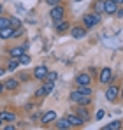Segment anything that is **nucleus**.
Returning a JSON list of instances; mask_svg holds the SVG:
<instances>
[{
  "instance_id": "obj_1",
  "label": "nucleus",
  "mask_w": 123,
  "mask_h": 130,
  "mask_svg": "<svg viewBox=\"0 0 123 130\" xmlns=\"http://www.w3.org/2000/svg\"><path fill=\"white\" fill-rule=\"evenodd\" d=\"M70 102L72 104H76V106H90L91 104V97H88V95H83L79 93L78 90H74V91H70Z\"/></svg>"
},
{
  "instance_id": "obj_2",
  "label": "nucleus",
  "mask_w": 123,
  "mask_h": 130,
  "mask_svg": "<svg viewBox=\"0 0 123 130\" xmlns=\"http://www.w3.org/2000/svg\"><path fill=\"white\" fill-rule=\"evenodd\" d=\"M83 25H84L86 30H90V28L100 25V14H97V12H86V14L83 16Z\"/></svg>"
},
{
  "instance_id": "obj_3",
  "label": "nucleus",
  "mask_w": 123,
  "mask_h": 130,
  "mask_svg": "<svg viewBox=\"0 0 123 130\" xmlns=\"http://www.w3.org/2000/svg\"><path fill=\"white\" fill-rule=\"evenodd\" d=\"M49 16H51V20H53L55 23L60 21V20H63V16H65V7H63L62 4L53 5V7H51V11H49Z\"/></svg>"
},
{
  "instance_id": "obj_4",
  "label": "nucleus",
  "mask_w": 123,
  "mask_h": 130,
  "mask_svg": "<svg viewBox=\"0 0 123 130\" xmlns=\"http://www.w3.org/2000/svg\"><path fill=\"white\" fill-rule=\"evenodd\" d=\"M91 83H93V77L88 72H81V74L76 76V85L78 86H91Z\"/></svg>"
},
{
  "instance_id": "obj_5",
  "label": "nucleus",
  "mask_w": 123,
  "mask_h": 130,
  "mask_svg": "<svg viewBox=\"0 0 123 130\" xmlns=\"http://www.w3.org/2000/svg\"><path fill=\"white\" fill-rule=\"evenodd\" d=\"M111 79H113V70H111V67H102V70H100V74H99V83H100V85H109Z\"/></svg>"
},
{
  "instance_id": "obj_6",
  "label": "nucleus",
  "mask_w": 123,
  "mask_h": 130,
  "mask_svg": "<svg viewBox=\"0 0 123 130\" xmlns=\"http://www.w3.org/2000/svg\"><path fill=\"white\" fill-rule=\"evenodd\" d=\"M118 97H120V88L116 86V85H111L109 83V88L105 90V100L107 102H114Z\"/></svg>"
},
{
  "instance_id": "obj_7",
  "label": "nucleus",
  "mask_w": 123,
  "mask_h": 130,
  "mask_svg": "<svg viewBox=\"0 0 123 130\" xmlns=\"http://www.w3.org/2000/svg\"><path fill=\"white\" fill-rule=\"evenodd\" d=\"M74 114H78V116L81 118L84 123L91 120V114H90V109H88V106H76V109H74Z\"/></svg>"
},
{
  "instance_id": "obj_8",
  "label": "nucleus",
  "mask_w": 123,
  "mask_h": 130,
  "mask_svg": "<svg viewBox=\"0 0 123 130\" xmlns=\"http://www.w3.org/2000/svg\"><path fill=\"white\" fill-rule=\"evenodd\" d=\"M0 118H2V121H4V123H14V121L18 120L16 112H14V111H9V109L0 111Z\"/></svg>"
},
{
  "instance_id": "obj_9",
  "label": "nucleus",
  "mask_w": 123,
  "mask_h": 130,
  "mask_svg": "<svg viewBox=\"0 0 123 130\" xmlns=\"http://www.w3.org/2000/svg\"><path fill=\"white\" fill-rule=\"evenodd\" d=\"M48 72H49V69H48L46 65H37V67L34 69V77H35L37 81H44L46 76H48Z\"/></svg>"
},
{
  "instance_id": "obj_10",
  "label": "nucleus",
  "mask_w": 123,
  "mask_h": 130,
  "mask_svg": "<svg viewBox=\"0 0 123 130\" xmlns=\"http://www.w3.org/2000/svg\"><path fill=\"white\" fill-rule=\"evenodd\" d=\"M65 118L69 120V123H70V128H78V127H83L84 125V121H83L81 118L78 116V114H74V112H69V114H65Z\"/></svg>"
},
{
  "instance_id": "obj_11",
  "label": "nucleus",
  "mask_w": 123,
  "mask_h": 130,
  "mask_svg": "<svg viewBox=\"0 0 123 130\" xmlns=\"http://www.w3.org/2000/svg\"><path fill=\"white\" fill-rule=\"evenodd\" d=\"M86 34H88V30H86L84 26H79V25L70 28V37H72V39H84Z\"/></svg>"
},
{
  "instance_id": "obj_12",
  "label": "nucleus",
  "mask_w": 123,
  "mask_h": 130,
  "mask_svg": "<svg viewBox=\"0 0 123 130\" xmlns=\"http://www.w3.org/2000/svg\"><path fill=\"white\" fill-rule=\"evenodd\" d=\"M118 7H120V5H118L116 2H113V0H104V12H105V14L113 16Z\"/></svg>"
},
{
  "instance_id": "obj_13",
  "label": "nucleus",
  "mask_w": 123,
  "mask_h": 130,
  "mask_svg": "<svg viewBox=\"0 0 123 130\" xmlns=\"http://www.w3.org/2000/svg\"><path fill=\"white\" fill-rule=\"evenodd\" d=\"M55 30H56V34H60V35H63L65 32H69L70 30V21H63V20H60V21H56V25H55Z\"/></svg>"
},
{
  "instance_id": "obj_14",
  "label": "nucleus",
  "mask_w": 123,
  "mask_h": 130,
  "mask_svg": "<svg viewBox=\"0 0 123 130\" xmlns=\"http://www.w3.org/2000/svg\"><path fill=\"white\" fill-rule=\"evenodd\" d=\"M18 86H20V81L14 77H9L7 81H4V90H7V91H16Z\"/></svg>"
},
{
  "instance_id": "obj_15",
  "label": "nucleus",
  "mask_w": 123,
  "mask_h": 130,
  "mask_svg": "<svg viewBox=\"0 0 123 130\" xmlns=\"http://www.w3.org/2000/svg\"><path fill=\"white\" fill-rule=\"evenodd\" d=\"M56 120V111H48V112H44L41 118V123L42 125H49V123H53Z\"/></svg>"
},
{
  "instance_id": "obj_16",
  "label": "nucleus",
  "mask_w": 123,
  "mask_h": 130,
  "mask_svg": "<svg viewBox=\"0 0 123 130\" xmlns=\"http://www.w3.org/2000/svg\"><path fill=\"white\" fill-rule=\"evenodd\" d=\"M53 123H55V128H58V130H69L70 128V123H69V120L65 116L60 118V120H55Z\"/></svg>"
},
{
  "instance_id": "obj_17",
  "label": "nucleus",
  "mask_w": 123,
  "mask_h": 130,
  "mask_svg": "<svg viewBox=\"0 0 123 130\" xmlns=\"http://www.w3.org/2000/svg\"><path fill=\"white\" fill-rule=\"evenodd\" d=\"M23 53H25L23 46H14V47H11V49H9V56H11V58H20Z\"/></svg>"
},
{
  "instance_id": "obj_18",
  "label": "nucleus",
  "mask_w": 123,
  "mask_h": 130,
  "mask_svg": "<svg viewBox=\"0 0 123 130\" xmlns=\"http://www.w3.org/2000/svg\"><path fill=\"white\" fill-rule=\"evenodd\" d=\"M12 28L7 25V26H4L2 30H0V39H4V41H7V39H12Z\"/></svg>"
},
{
  "instance_id": "obj_19",
  "label": "nucleus",
  "mask_w": 123,
  "mask_h": 130,
  "mask_svg": "<svg viewBox=\"0 0 123 130\" xmlns=\"http://www.w3.org/2000/svg\"><path fill=\"white\" fill-rule=\"evenodd\" d=\"M42 90H44V97H46V95H51L53 90H55V81H44Z\"/></svg>"
},
{
  "instance_id": "obj_20",
  "label": "nucleus",
  "mask_w": 123,
  "mask_h": 130,
  "mask_svg": "<svg viewBox=\"0 0 123 130\" xmlns=\"http://www.w3.org/2000/svg\"><path fill=\"white\" fill-rule=\"evenodd\" d=\"M9 26H11L12 30H16V28L23 26V23H21V20L16 18V16H9Z\"/></svg>"
},
{
  "instance_id": "obj_21",
  "label": "nucleus",
  "mask_w": 123,
  "mask_h": 130,
  "mask_svg": "<svg viewBox=\"0 0 123 130\" xmlns=\"http://www.w3.org/2000/svg\"><path fill=\"white\" fill-rule=\"evenodd\" d=\"M93 12L104 14V0H95L93 2Z\"/></svg>"
},
{
  "instance_id": "obj_22",
  "label": "nucleus",
  "mask_w": 123,
  "mask_h": 130,
  "mask_svg": "<svg viewBox=\"0 0 123 130\" xmlns=\"http://www.w3.org/2000/svg\"><path fill=\"white\" fill-rule=\"evenodd\" d=\"M121 128V121H111V123H107L105 127H104V130H120Z\"/></svg>"
},
{
  "instance_id": "obj_23",
  "label": "nucleus",
  "mask_w": 123,
  "mask_h": 130,
  "mask_svg": "<svg viewBox=\"0 0 123 130\" xmlns=\"http://www.w3.org/2000/svg\"><path fill=\"white\" fill-rule=\"evenodd\" d=\"M18 67H20V60L18 58H11L7 62V70H16Z\"/></svg>"
},
{
  "instance_id": "obj_24",
  "label": "nucleus",
  "mask_w": 123,
  "mask_h": 130,
  "mask_svg": "<svg viewBox=\"0 0 123 130\" xmlns=\"http://www.w3.org/2000/svg\"><path fill=\"white\" fill-rule=\"evenodd\" d=\"M78 91H79V93H83V95H88V97H91V95H93L91 86H78Z\"/></svg>"
},
{
  "instance_id": "obj_25",
  "label": "nucleus",
  "mask_w": 123,
  "mask_h": 130,
  "mask_svg": "<svg viewBox=\"0 0 123 130\" xmlns=\"http://www.w3.org/2000/svg\"><path fill=\"white\" fill-rule=\"evenodd\" d=\"M18 60H20V65H28L30 62H32V58H30V55H26V51H25V53L21 55Z\"/></svg>"
},
{
  "instance_id": "obj_26",
  "label": "nucleus",
  "mask_w": 123,
  "mask_h": 130,
  "mask_svg": "<svg viewBox=\"0 0 123 130\" xmlns=\"http://www.w3.org/2000/svg\"><path fill=\"white\" fill-rule=\"evenodd\" d=\"M9 25V18L7 16H0V30L4 28V26H7Z\"/></svg>"
},
{
  "instance_id": "obj_27",
  "label": "nucleus",
  "mask_w": 123,
  "mask_h": 130,
  "mask_svg": "<svg viewBox=\"0 0 123 130\" xmlns=\"http://www.w3.org/2000/svg\"><path fill=\"white\" fill-rule=\"evenodd\" d=\"M56 77H58V74H56V72H48V76H46V79H44V81H55Z\"/></svg>"
},
{
  "instance_id": "obj_28",
  "label": "nucleus",
  "mask_w": 123,
  "mask_h": 130,
  "mask_svg": "<svg viewBox=\"0 0 123 130\" xmlns=\"http://www.w3.org/2000/svg\"><path fill=\"white\" fill-rule=\"evenodd\" d=\"M23 32H25V30H23V26L16 28V30L12 32V39H14V37H20V35H23Z\"/></svg>"
},
{
  "instance_id": "obj_29",
  "label": "nucleus",
  "mask_w": 123,
  "mask_h": 130,
  "mask_svg": "<svg viewBox=\"0 0 123 130\" xmlns=\"http://www.w3.org/2000/svg\"><path fill=\"white\" fill-rule=\"evenodd\" d=\"M113 16H114V18H118V20L123 18V7H118V9H116V12H114Z\"/></svg>"
},
{
  "instance_id": "obj_30",
  "label": "nucleus",
  "mask_w": 123,
  "mask_h": 130,
  "mask_svg": "<svg viewBox=\"0 0 123 130\" xmlns=\"http://www.w3.org/2000/svg\"><path fill=\"white\" fill-rule=\"evenodd\" d=\"M104 114H105V112H104L102 109H99V111H97V114H95V120H97V121H100V120L104 118Z\"/></svg>"
},
{
  "instance_id": "obj_31",
  "label": "nucleus",
  "mask_w": 123,
  "mask_h": 130,
  "mask_svg": "<svg viewBox=\"0 0 123 130\" xmlns=\"http://www.w3.org/2000/svg\"><path fill=\"white\" fill-rule=\"evenodd\" d=\"M88 74H90L91 77H95V76H97V69H95V67H88Z\"/></svg>"
},
{
  "instance_id": "obj_32",
  "label": "nucleus",
  "mask_w": 123,
  "mask_h": 130,
  "mask_svg": "<svg viewBox=\"0 0 123 130\" xmlns=\"http://www.w3.org/2000/svg\"><path fill=\"white\" fill-rule=\"evenodd\" d=\"M46 2H48L51 7H53V5H58V4H62V0H46Z\"/></svg>"
},
{
  "instance_id": "obj_33",
  "label": "nucleus",
  "mask_w": 123,
  "mask_h": 130,
  "mask_svg": "<svg viewBox=\"0 0 123 130\" xmlns=\"http://www.w3.org/2000/svg\"><path fill=\"white\" fill-rule=\"evenodd\" d=\"M35 97H44V90H42V86L35 91Z\"/></svg>"
},
{
  "instance_id": "obj_34",
  "label": "nucleus",
  "mask_w": 123,
  "mask_h": 130,
  "mask_svg": "<svg viewBox=\"0 0 123 130\" xmlns=\"http://www.w3.org/2000/svg\"><path fill=\"white\" fill-rule=\"evenodd\" d=\"M25 109H26V111H32V109H34V106H32V104H26V107H25Z\"/></svg>"
},
{
  "instance_id": "obj_35",
  "label": "nucleus",
  "mask_w": 123,
  "mask_h": 130,
  "mask_svg": "<svg viewBox=\"0 0 123 130\" xmlns=\"http://www.w3.org/2000/svg\"><path fill=\"white\" fill-rule=\"evenodd\" d=\"M14 128H16L14 125H7V127H5V130H14Z\"/></svg>"
},
{
  "instance_id": "obj_36",
  "label": "nucleus",
  "mask_w": 123,
  "mask_h": 130,
  "mask_svg": "<svg viewBox=\"0 0 123 130\" xmlns=\"http://www.w3.org/2000/svg\"><path fill=\"white\" fill-rule=\"evenodd\" d=\"M4 93V83H0V95Z\"/></svg>"
},
{
  "instance_id": "obj_37",
  "label": "nucleus",
  "mask_w": 123,
  "mask_h": 130,
  "mask_svg": "<svg viewBox=\"0 0 123 130\" xmlns=\"http://www.w3.org/2000/svg\"><path fill=\"white\" fill-rule=\"evenodd\" d=\"M120 97H121V100H123V85H121V88H120Z\"/></svg>"
},
{
  "instance_id": "obj_38",
  "label": "nucleus",
  "mask_w": 123,
  "mask_h": 130,
  "mask_svg": "<svg viewBox=\"0 0 123 130\" xmlns=\"http://www.w3.org/2000/svg\"><path fill=\"white\" fill-rule=\"evenodd\" d=\"M113 2H116L118 5H123V0H113Z\"/></svg>"
},
{
  "instance_id": "obj_39",
  "label": "nucleus",
  "mask_w": 123,
  "mask_h": 130,
  "mask_svg": "<svg viewBox=\"0 0 123 130\" xmlns=\"http://www.w3.org/2000/svg\"><path fill=\"white\" fill-rule=\"evenodd\" d=\"M2 12H4V5L0 4V16H2Z\"/></svg>"
},
{
  "instance_id": "obj_40",
  "label": "nucleus",
  "mask_w": 123,
  "mask_h": 130,
  "mask_svg": "<svg viewBox=\"0 0 123 130\" xmlns=\"http://www.w3.org/2000/svg\"><path fill=\"white\" fill-rule=\"evenodd\" d=\"M5 74V69H0V76H4Z\"/></svg>"
},
{
  "instance_id": "obj_41",
  "label": "nucleus",
  "mask_w": 123,
  "mask_h": 130,
  "mask_svg": "<svg viewBox=\"0 0 123 130\" xmlns=\"http://www.w3.org/2000/svg\"><path fill=\"white\" fill-rule=\"evenodd\" d=\"M2 123H4V121H2V118H0V127H2Z\"/></svg>"
},
{
  "instance_id": "obj_42",
  "label": "nucleus",
  "mask_w": 123,
  "mask_h": 130,
  "mask_svg": "<svg viewBox=\"0 0 123 130\" xmlns=\"http://www.w3.org/2000/svg\"><path fill=\"white\" fill-rule=\"evenodd\" d=\"M76 2H81V0H76Z\"/></svg>"
}]
</instances>
